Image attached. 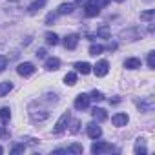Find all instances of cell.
Masks as SVG:
<instances>
[{"label":"cell","instance_id":"6da1fadb","mask_svg":"<svg viewBox=\"0 0 155 155\" xmlns=\"http://www.w3.org/2000/svg\"><path fill=\"white\" fill-rule=\"evenodd\" d=\"M73 106L79 110V111H84V110H88V106H90V95H86V93H81V95H77L75 97V102H73Z\"/></svg>","mask_w":155,"mask_h":155},{"label":"cell","instance_id":"7a4b0ae2","mask_svg":"<svg viewBox=\"0 0 155 155\" xmlns=\"http://www.w3.org/2000/svg\"><path fill=\"white\" fill-rule=\"evenodd\" d=\"M91 71H93L97 77H106L108 71H110V64H108V60H99L95 66H91Z\"/></svg>","mask_w":155,"mask_h":155},{"label":"cell","instance_id":"3957f363","mask_svg":"<svg viewBox=\"0 0 155 155\" xmlns=\"http://www.w3.org/2000/svg\"><path fill=\"white\" fill-rule=\"evenodd\" d=\"M69 119H71V115H69V111H66V113H62L60 115V119L57 120V124H55V133H62V131H66V128H68V124H69Z\"/></svg>","mask_w":155,"mask_h":155},{"label":"cell","instance_id":"277c9868","mask_svg":"<svg viewBox=\"0 0 155 155\" xmlns=\"http://www.w3.org/2000/svg\"><path fill=\"white\" fill-rule=\"evenodd\" d=\"M110 151H115V148L108 142H95L91 146V153H97V155L99 153H110Z\"/></svg>","mask_w":155,"mask_h":155},{"label":"cell","instance_id":"5b68a950","mask_svg":"<svg viewBox=\"0 0 155 155\" xmlns=\"http://www.w3.org/2000/svg\"><path fill=\"white\" fill-rule=\"evenodd\" d=\"M17 73H18L20 77H29V75L35 73V66H33L31 62H22V64H18Z\"/></svg>","mask_w":155,"mask_h":155},{"label":"cell","instance_id":"8992f818","mask_svg":"<svg viewBox=\"0 0 155 155\" xmlns=\"http://www.w3.org/2000/svg\"><path fill=\"white\" fill-rule=\"evenodd\" d=\"M79 35L77 33H71V35H66L64 37V48L66 49H75L77 48V44H79Z\"/></svg>","mask_w":155,"mask_h":155},{"label":"cell","instance_id":"52a82bcc","mask_svg":"<svg viewBox=\"0 0 155 155\" xmlns=\"http://www.w3.org/2000/svg\"><path fill=\"white\" fill-rule=\"evenodd\" d=\"M128 120H130V117H128L126 113H115V115L111 117V122H113V126H117V128L126 126V124H128Z\"/></svg>","mask_w":155,"mask_h":155},{"label":"cell","instance_id":"ba28073f","mask_svg":"<svg viewBox=\"0 0 155 155\" xmlns=\"http://www.w3.org/2000/svg\"><path fill=\"white\" fill-rule=\"evenodd\" d=\"M86 131H88V137H91V139H99L102 135V130H101V126L97 122H90L88 128H86Z\"/></svg>","mask_w":155,"mask_h":155},{"label":"cell","instance_id":"9c48e42d","mask_svg":"<svg viewBox=\"0 0 155 155\" xmlns=\"http://www.w3.org/2000/svg\"><path fill=\"white\" fill-rule=\"evenodd\" d=\"M44 68H46L48 71H57V69L60 68V58H57V57H49V58H46Z\"/></svg>","mask_w":155,"mask_h":155},{"label":"cell","instance_id":"30bf717a","mask_svg":"<svg viewBox=\"0 0 155 155\" xmlns=\"http://www.w3.org/2000/svg\"><path fill=\"white\" fill-rule=\"evenodd\" d=\"M137 106H139V110H140V111H151V110H153V106H155V102H153V99H151V97H146L144 101L137 102Z\"/></svg>","mask_w":155,"mask_h":155},{"label":"cell","instance_id":"8fae6325","mask_svg":"<svg viewBox=\"0 0 155 155\" xmlns=\"http://www.w3.org/2000/svg\"><path fill=\"white\" fill-rule=\"evenodd\" d=\"M91 117H93L97 122H104V120L108 119V113H106V110H102V108H93V110H91Z\"/></svg>","mask_w":155,"mask_h":155},{"label":"cell","instance_id":"7c38bea8","mask_svg":"<svg viewBox=\"0 0 155 155\" xmlns=\"http://www.w3.org/2000/svg\"><path fill=\"white\" fill-rule=\"evenodd\" d=\"M46 2H48V0H35V2L28 8V11H29V15H35V13H38L44 6H46Z\"/></svg>","mask_w":155,"mask_h":155},{"label":"cell","instance_id":"4fadbf2b","mask_svg":"<svg viewBox=\"0 0 155 155\" xmlns=\"http://www.w3.org/2000/svg\"><path fill=\"white\" fill-rule=\"evenodd\" d=\"M75 69H77V73L88 75V73H91V64L90 62H77L75 64Z\"/></svg>","mask_w":155,"mask_h":155},{"label":"cell","instance_id":"5bb4252c","mask_svg":"<svg viewBox=\"0 0 155 155\" xmlns=\"http://www.w3.org/2000/svg\"><path fill=\"white\" fill-rule=\"evenodd\" d=\"M99 13H101V9H99L95 4H91V2H90V4L86 6V9H84V15H86L88 18H93V17H97Z\"/></svg>","mask_w":155,"mask_h":155},{"label":"cell","instance_id":"9a60e30c","mask_svg":"<svg viewBox=\"0 0 155 155\" xmlns=\"http://www.w3.org/2000/svg\"><path fill=\"white\" fill-rule=\"evenodd\" d=\"M140 64H142L140 58H135V57L124 60V68H126V69H137V68H140Z\"/></svg>","mask_w":155,"mask_h":155},{"label":"cell","instance_id":"2e32d148","mask_svg":"<svg viewBox=\"0 0 155 155\" xmlns=\"http://www.w3.org/2000/svg\"><path fill=\"white\" fill-rule=\"evenodd\" d=\"M73 8H75V4H71V2L60 4V6H58V11H57V15H69V13H73Z\"/></svg>","mask_w":155,"mask_h":155},{"label":"cell","instance_id":"e0dca14e","mask_svg":"<svg viewBox=\"0 0 155 155\" xmlns=\"http://www.w3.org/2000/svg\"><path fill=\"white\" fill-rule=\"evenodd\" d=\"M11 90H13V84H11L9 81H6V82H0V97L8 95Z\"/></svg>","mask_w":155,"mask_h":155},{"label":"cell","instance_id":"ac0fdd59","mask_svg":"<svg viewBox=\"0 0 155 155\" xmlns=\"http://www.w3.org/2000/svg\"><path fill=\"white\" fill-rule=\"evenodd\" d=\"M135 153H137V155H146V153H148V150H146V146H144V140H142V139H139V140H137V144H135Z\"/></svg>","mask_w":155,"mask_h":155},{"label":"cell","instance_id":"d6986e66","mask_svg":"<svg viewBox=\"0 0 155 155\" xmlns=\"http://www.w3.org/2000/svg\"><path fill=\"white\" fill-rule=\"evenodd\" d=\"M64 82L68 84V86H75L77 84V73H73V71H69L66 77H64Z\"/></svg>","mask_w":155,"mask_h":155},{"label":"cell","instance_id":"ffe728a7","mask_svg":"<svg viewBox=\"0 0 155 155\" xmlns=\"http://www.w3.org/2000/svg\"><path fill=\"white\" fill-rule=\"evenodd\" d=\"M46 42H48L49 46H57V44H58V35H57V33H51V31L46 33Z\"/></svg>","mask_w":155,"mask_h":155},{"label":"cell","instance_id":"44dd1931","mask_svg":"<svg viewBox=\"0 0 155 155\" xmlns=\"http://www.w3.org/2000/svg\"><path fill=\"white\" fill-rule=\"evenodd\" d=\"M153 17H155V9H148V11L140 13V20H146V22H151Z\"/></svg>","mask_w":155,"mask_h":155},{"label":"cell","instance_id":"7402d4cb","mask_svg":"<svg viewBox=\"0 0 155 155\" xmlns=\"http://www.w3.org/2000/svg\"><path fill=\"white\" fill-rule=\"evenodd\" d=\"M90 101L101 102V101H104V93H102V91H99V90H93V91L90 93Z\"/></svg>","mask_w":155,"mask_h":155},{"label":"cell","instance_id":"603a6c76","mask_svg":"<svg viewBox=\"0 0 155 155\" xmlns=\"http://www.w3.org/2000/svg\"><path fill=\"white\" fill-rule=\"evenodd\" d=\"M0 119H2V122L6 124L11 119V110L9 108H0Z\"/></svg>","mask_w":155,"mask_h":155},{"label":"cell","instance_id":"cb8c5ba5","mask_svg":"<svg viewBox=\"0 0 155 155\" xmlns=\"http://www.w3.org/2000/svg\"><path fill=\"white\" fill-rule=\"evenodd\" d=\"M102 51H104V46H101V44H93V46L90 48V55H93V57L101 55Z\"/></svg>","mask_w":155,"mask_h":155},{"label":"cell","instance_id":"d4e9b609","mask_svg":"<svg viewBox=\"0 0 155 155\" xmlns=\"http://www.w3.org/2000/svg\"><path fill=\"white\" fill-rule=\"evenodd\" d=\"M82 151H84L82 144H71V146L68 148V153H82Z\"/></svg>","mask_w":155,"mask_h":155},{"label":"cell","instance_id":"484cf974","mask_svg":"<svg viewBox=\"0 0 155 155\" xmlns=\"http://www.w3.org/2000/svg\"><path fill=\"white\" fill-rule=\"evenodd\" d=\"M97 35H99V37H102V38H110V29H108V26L104 24V26L97 31Z\"/></svg>","mask_w":155,"mask_h":155},{"label":"cell","instance_id":"4316f807","mask_svg":"<svg viewBox=\"0 0 155 155\" xmlns=\"http://www.w3.org/2000/svg\"><path fill=\"white\" fill-rule=\"evenodd\" d=\"M148 68H150V69L155 68V51H150V53H148Z\"/></svg>","mask_w":155,"mask_h":155},{"label":"cell","instance_id":"83f0119b","mask_svg":"<svg viewBox=\"0 0 155 155\" xmlns=\"http://www.w3.org/2000/svg\"><path fill=\"white\" fill-rule=\"evenodd\" d=\"M9 130L6 128V126H0V139H9Z\"/></svg>","mask_w":155,"mask_h":155},{"label":"cell","instance_id":"f1b7e54d","mask_svg":"<svg viewBox=\"0 0 155 155\" xmlns=\"http://www.w3.org/2000/svg\"><path fill=\"white\" fill-rule=\"evenodd\" d=\"M24 150H26V146H24V144H15V146L11 148V153H22Z\"/></svg>","mask_w":155,"mask_h":155},{"label":"cell","instance_id":"f546056e","mask_svg":"<svg viewBox=\"0 0 155 155\" xmlns=\"http://www.w3.org/2000/svg\"><path fill=\"white\" fill-rule=\"evenodd\" d=\"M6 68H8V58L4 55H0V73H2Z\"/></svg>","mask_w":155,"mask_h":155},{"label":"cell","instance_id":"4dcf8cb0","mask_svg":"<svg viewBox=\"0 0 155 155\" xmlns=\"http://www.w3.org/2000/svg\"><path fill=\"white\" fill-rule=\"evenodd\" d=\"M93 4L101 9V8H106V6L110 4V0H93Z\"/></svg>","mask_w":155,"mask_h":155},{"label":"cell","instance_id":"1f68e13d","mask_svg":"<svg viewBox=\"0 0 155 155\" xmlns=\"http://www.w3.org/2000/svg\"><path fill=\"white\" fill-rule=\"evenodd\" d=\"M79 126H81L79 120H71V128H69V131H71V133H77V131H79Z\"/></svg>","mask_w":155,"mask_h":155},{"label":"cell","instance_id":"d6a6232c","mask_svg":"<svg viewBox=\"0 0 155 155\" xmlns=\"http://www.w3.org/2000/svg\"><path fill=\"white\" fill-rule=\"evenodd\" d=\"M55 20H57V13H49V15L46 17V24H48V26H51Z\"/></svg>","mask_w":155,"mask_h":155},{"label":"cell","instance_id":"836d02e7","mask_svg":"<svg viewBox=\"0 0 155 155\" xmlns=\"http://www.w3.org/2000/svg\"><path fill=\"white\" fill-rule=\"evenodd\" d=\"M35 55H37L38 58H44V57H46V49H44V48H40V49H37V53H35Z\"/></svg>","mask_w":155,"mask_h":155},{"label":"cell","instance_id":"e575fe53","mask_svg":"<svg viewBox=\"0 0 155 155\" xmlns=\"http://www.w3.org/2000/svg\"><path fill=\"white\" fill-rule=\"evenodd\" d=\"M90 2H91V0H75V4H77V6H88Z\"/></svg>","mask_w":155,"mask_h":155},{"label":"cell","instance_id":"d590c367","mask_svg":"<svg viewBox=\"0 0 155 155\" xmlns=\"http://www.w3.org/2000/svg\"><path fill=\"white\" fill-rule=\"evenodd\" d=\"M0 153H4V148H2V146H0Z\"/></svg>","mask_w":155,"mask_h":155},{"label":"cell","instance_id":"8d00e7d4","mask_svg":"<svg viewBox=\"0 0 155 155\" xmlns=\"http://www.w3.org/2000/svg\"><path fill=\"white\" fill-rule=\"evenodd\" d=\"M115 2H124V0H115Z\"/></svg>","mask_w":155,"mask_h":155}]
</instances>
